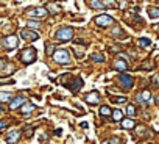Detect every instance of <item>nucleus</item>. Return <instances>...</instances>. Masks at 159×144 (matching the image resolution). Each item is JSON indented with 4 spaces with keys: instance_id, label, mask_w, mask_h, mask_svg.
<instances>
[{
    "instance_id": "f257e3e1",
    "label": "nucleus",
    "mask_w": 159,
    "mask_h": 144,
    "mask_svg": "<svg viewBox=\"0 0 159 144\" xmlns=\"http://www.w3.org/2000/svg\"><path fill=\"white\" fill-rule=\"evenodd\" d=\"M55 38L61 42H66V41H70L73 38V28L72 27H61L56 33H55Z\"/></svg>"
},
{
    "instance_id": "f03ea898",
    "label": "nucleus",
    "mask_w": 159,
    "mask_h": 144,
    "mask_svg": "<svg viewBox=\"0 0 159 144\" xmlns=\"http://www.w3.org/2000/svg\"><path fill=\"white\" fill-rule=\"evenodd\" d=\"M53 58H55V61L59 63V64H69V63H70V53H69L67 50H64V49L56 50V52L53 53Z\"/></svg>"
},
{
    "instance_id": "7ed1b4c3",
    "label": "nucleus",
    "mask_w": 159,
    "mask_h": 144,
    "mask_svg": "<svg viewBox=\"0 0 159 144\" xmlns=\"http://www.w3.org/2000/svg\"><path fill=\"white\" fill-rule=\"evenodd\" d=\"M2 46H3L7 50H13V49H16V47L19 46V39H17V36L10 35V36H7V38L2 39Z\"/></svg>"
},
{
    "instance_id": "20e7f679",
    "label": "nucleus",
    "mask_w": 159,
    "mask_h": 144,
    "mask_svg": "<svg viewBox=\"0 0 159 144\" xmlns=\"http://www.w3.org/2000/svg\"><path fill=\"white\" fill-rule=\"evenodd\" d=\"M20 58H22V61H24L25 64H31V63L36 60V50H34L33 47H28V49H25V50L20 53Z\"/></svg>"
},
{
    "instance_id": "39448f33",
    "label": "nucleus",
    "mask_w": 159,
    "mask_h": 144,
    "mask_svg": "<svg viewBox=\"0 0 159 144\" xmlns=\"http://www.w3.org/2000/svg\"><path fill=\"white\" fill-rule=\"evenodd\" d=\"M119 82H120V85H122L125 89H131V88H133V83H134L133 77L128 75V74H120V75H119Z\"/></svg>"
},
{
    "instance_id": "423d86ee",
    "label": "nucleus",
    "mask_w": 159,
    "mask_h": 144,
    "mask_svg": "<svg viewBox=\"0 0 159 144\" xmlns=\"http://www.w3.org/2000/svg\"><path fill=\"white\" fill-rule=\"evenodd\" d=\"M20 38H22V39H25V41H36V39H39V33H36V31H33V30L25 28V30H22V31H20Z\"/></svg>"
},
{
    "instance_id": "0eeeda50",
    "label": "nucleus",
    "mask_w": 159,
    "mask_h": 144,
    "mask_svg": "<svg viewBox=\"0 0 159 144\" xmlns=\"http://www.w3.org/2000/svg\"><path fill=\"white\" fill-rule=\"evenodd\" d=\"M112 21H114V19H112L111 16H108V14H102V16L95 17V22H97L98 27H108V25L112 24Z\"/></svg>"
},
{
    "instance_id": "6e6552de",
    "label": "nucleus",
    "mask_w": 159,
    "mask_h": 144,
    "mask_svg": "<svg viewBox=\"0 0 159 144\" xmlns=\"http://www.w3.org/2000/svg\"><path fill=\"white\" fill-rule=\"evenodd\" d=\"M20 139V132L19 130H11L7 135V144H16Z\"/></svg>"
},
{
    "instance_id": "1a4fd4ad",
    "label": "nucleus",
    "mask_w": 159,
    "mask_h": 144,
    "mask_svg": "<svg viewBox=\"0 0 159 144\" xmlns=\"http://www.w3.org/2000/svg\"><path fill=\"white\" fill-rule=\"evenodd\" d=\"M84 100L88 103H98L100 102V94L97 91H92V93H89V94L84 96Z\"/></svg>"
},
{
    "instance_id": "9d476101",
    "label": "nucleus",
    "mask_w": 159,
    "mask_h": 144,
    "mask_svg": "<svg viewBox=\"0 0 159 144\" xmlns=\"http://www.w3.org/2000/svg\"><path fill=\"white\" fill-rule=\"evenodd\" d=\"M137 100H139V102H142V103H150V102L153 100L151 93H150V91H142V93L137 96Z\"/></svg>"
},
{
    "instance_id": "9b49d317",
    "label": "nucleus",
    "mask_w": 159,
    "mask_h": 144,
    "mask_svg": "<svg viewBox=\"0 0 159 144\" xmlns=\"http://www.w3.org/2000/svg\"><path fill=\"white\" fill-rule=\"evenodd\" d=\"M25 100H27V99H25L24 96H19V97H16V99H13V100L10 102V108H11V110H16V108H19L20 105H24Z\"/></svg>"
},
{
    "instance_id": "f8f14e48",
    "label": "nucleus",
    "mask_w": 159,
    "mask_h": 144,
    "mask_svg": "<svg viewBox=\"0 0 159 144\" xmlns=\"http://www.w3.org/2000/svg\"><path fill=\"white\" fill-rule=\"evenodd\" d=\"M28 16H36V17H45L47 16V10L45 8H34V10H30L28 11Z\"/></svg>"
},
{
    "instance_id": "ddd939ff",
    "label": "nucleus",
    "mask_w": 159,
    "mask_h": 144,
    "mask_svg": "<svg viewBox=\"0 0 159 144\" xmlns=\"http://www.w3.org/2000/svg\"><path fill=\"white\" fill-rule=\"evenodd\" d=\"M89 3H91V7L94 8V10H108L105 5H103V2H102V0H89Z\"/></svg>"
},
{
    "instance_id": "4468645a",
    "label": "nucleus",
    "mask_w": 159,
    "mask_h": 144,
    "mask_svg": "<svg viewBox=\"0 0 159 144\" xmlns=\"http://www.w3.org/2000/svg\"><path fill=\"white\" fill-rule=\"evenodd\" d=\"M114 69H117V70H126V69H128V64H126L123 60H117V61L114 63Z\"/></svg>"
},
{
    "instance_id": "2eb2a0df",
    "label": "nucleus",
    "mask_w": 159,
    "mask_h": 144,
    "mask_svg": "<svg viewBox=\"0 0 159 144\" xmlns=\"http://www.w3.org/2000/svg\"><path fill=\"white\" fill-rule=\"evenodd\" d=\"M122 127L123 128H134L136 127V122L133 119H123L122 121Z\"/></svg>"
},
{
    "instance_id": "dca6fc26",
    "label": "nucleus",
    "mask_w": 159,
    "mask_h": 144,
    "mask_svg": "<svg viewBox=\"0 0 159 144\" xmlns=\"http://www.w3.org/2000/svg\"><path fill=\"white\" fill-rule=\"evenodd\" d=\"M33 110H34V105L33 103H24L22 105V113L24 114H30Z\"/></svg>"
},
{
    "instance_id": "f3484780",
    "label": "nucleus",
    "mask_w": 159,
    "mask_h": 144,
    "mask_svg": "<svg viewBox=\"0 0 159 144\" xmlns=\"http://www.w3.org/2000/svg\"><path fill=\"white\" fill-rule=\"evenodd\" d=\"M13 96L11 93H0V102H11Z\"/></svg>"
},
{
    "instance_id": "a211bd4d",
    "label": "nucleus",
    "mask_w": 159,
    "mask_h": 144,
    "mask_svg": "<svg viewBox=\"0 0 159 144\" xmlns=\"http://www.w3.org/2000/svg\"><path fill=\"white\" fill-rule=\"evenodd\" d=\"M148 16H150L151 19H154V17H159V8H156V7H151V8H148Z\"/></svg>"
},
{
    "instance_id": "6ab92c4d",
    "label": "nucleus",
    "mask_w": 159,
    "mask_h": 144,
    "mask_svg": "<svg viewBox=\"0 0 159 144\" xmlns=\"http://www.w3.org/2000/svg\"><path fill=\"white\" fill-rule=\"evenodd\" d=\"M122 116H123V113H122V110H114V111H112V119H114L116 122H119V121H122Z\"/></svg>"
},
{
    "instance_id": "aec40b11",
    "label": "nucleus",
    "mask_w": 159,
    "mask_h": 144,
    "mask_svg": "<svg viewBox=\"0 0 159 144\" xmlns=\"http://www.w3.org/2000/svg\"><path fill=\"white\" fill-rule=\"evenodd\" d=\"M102 2H103V5L106 8H117V2H116V0H102Z\"/></svg>"
},
{
    "instance_id": "412c9836",
    "label": "nucleus",
    "mask_w": 159,
    "mask_h": 144,
    "mask_svg": "<svg viewBox=\"0 0 159 144\" xmlns=\"http://www.w3.org/2000/svg\"><path fill=\"white\" fill-rule=\"evenodd\" d=\"M139 46H140V47H143V49H147V47H150V46H151V41H150V39H147V38H140V39H139Z\"/></svg>"
},
{
    "instance_id": "4be33fe9",
    "label": "nucleus",
    "mask_w": 159,
    "mask_h": 144,
    "mask_svg": "<svg viewBox=\"0 0 159 144\" xmlns=\"http://www.w3.org/2000/svg\"><path fill=\"white\" fill-rule=\"evenodd\" d=\"M92 61H95V63H103V61H105L103 53H94V55H92Z\"/></svg>"
},
{
    "instance_id": "5701e85b",
    "label": "nucleus",
    "mask_w": 159,
    "mask_h": 144,
    "mask_svg": "<svg viewBox=\"0 0 159 144\" xmlns=\"http://www.w3.org/2000/svg\"><path fill=\"white\" fill-rule=\"evenodd\" d=\"M100 114H102V116H109V114H111V108L106 107V105H103V107L100 108Z\"/></svg>"
},
{
    "instance_id": "b1692460",
    "label": "nucleus",
    "mask_w": 159,
    "mask_h": 144,
    "mask_svg": "<svg viewBox=\"0 0 159 144\" xmlns=\"http://www.w3.org/2000/svg\"><path fill=\"white\" fill-rule=\"evenodd\" d=\"M53 50H55V44H45V53L47 55H53Z\"/></svg>"
},
{
    "instance_id": "393cba45",
    "label": "nucleus",
    "mask_w": 159,
    "mask_h": 144,
    "mask_svg": "<svg viewBox=\"0 0 159 144\" xmlns=\"http://www.w3.org/2000/svg\"><path fill=\"white\" fill-rule=\"evenodd\" d=\"M47 8H48V13H52V14H58L59 13V8L56 5H48Z\"/></svg>"
},
{
    "instance_id": "a878e982",
    "label": "nucleus",
    "mask_w": 159,
    "mask_h": 144,
    "mask_svg": "<svg viewBox=\"0 0 159 144\" xmlns=\"http://www.w3.org/2000/svg\"><path fill=\"white\" fill-rule=\"evenodd\" d=\"M126 113H128L129 116H136V107H134V105H128V107H126Z\"/></svg>"
},
{
    "instance_id": "bb28decb",
    "label": "nucleus",
    "mask_w": 159,
    "mask_h": 144,
    "mask_svg": "<svg viewBox=\"0 0 159 144\" xmlns=\"http://www.w3.org/2000/svg\"><path fill=\"white\" fill-rule=\"evenodd\" d=\"M28 27L30 28H39L41 27V22H38V21H28Z\"/></svg>"
},
{
    "instance_id": "cd10ccee",
    "label": "nucleus",
    "mask_w": 159,
    "mask_h": 144,
    "mask_svg": "<svg viewBox=\"0 0 159 144\" xmlns=\"http://www.w3.org/2000/svg\"><path fill=\"white\" fill-rule=\"evenodd\" d=\"M112 102H116V103H125V102H126V97H125V96H120V97H112Z\"/></svg>"
},
{
    "instance_id": "c85d7f7f",
    "label": "nucleus",
    "mask_w": 159,
    "mask_h": 144,
    "mask_svg": "<svg viewBox=\"0 0 159 144\" xmlns=\"http://www.w3.org/2000/svg\"><path fill=\"white\" fill-rule=\"evenodd\" d=\"M103 144H120V141H119L117 138H112V139H108V141H105Z\"/></svg>"
},
{
    "instance_id": "c756f323",
    "label": "nucleus",
    "mask_w": 159,
    "mask_h": 144,
    "mask_svg": "<svg viewBox=\"0 0 159 144\" xmlns=\"http://www.w3.org/2000/svg\"><path fill=\"white\" fill-rule=\"evenodd\" d=\"M120 33H122V30L117 27V28H114V33H112V36H116V38H119L120 36Z\"/></svg>"
},
{
    "instance_id": "7c9ffc66",
    "label": "nucleus",
    "mask_w": 159,
    "mask_h": 144,
    "mask_svg": "<svg viewBox=\"0 0 159 144\" xmlns=\"http://www.w3.org/2000/svg\"><path fill=\"white\" fill-rule=\"evenodd\" d=\"M7 127H8V124L5 121H0V128H7Z\"/></svg>"
},
{
    "instance_id": "2f4dec72",
    "label": "nucleus",
    "mask_w": 159,
    "mask_h": 144,
    "mask_svg": "<svg viewBox=\"0 0 159 144\" xmlns=\"http://www.w3.org/2000/svg\"><path fill=\"white\" fill-rule=\"evenodd\" d=\"M2 67H5V60L0 58V69H2Z\"/></svg>"
},
{
    "instance_id": "473e14b6",
    "label": "nucleus",
    "mask_w": 159,
    "mask_h": 144,
    "mask_svg": "<svg viewBox=\"0 0 159 144\" xmlns=\"http://www.w3.org/2000/svg\"><path fill=\"white\" fill-rule=\"evenodd\" d=\"M75 44H84L83 39H75Z\"/></svg>"
},
{
    "instance_id": "72a5a7b5",
    "label": "nucleus",
    "mask_w": 159,
    "mask_h": 144,
    "mask_svg": "<svg viewBox=\"0 0 159 144\" xmlns=\"http://www.w3.org/2000/svg\"><path fill=\"white\" fill-rule=\"evenodd\" d=\"M154 82H156V85L159 86V77H156V79H154Z\"/></svg>"
},
{
    "instance_id": "f704fd0d",
    "label": "nucleus",
    "mask_w": 159,
    "mask_h": 144,
    "mask_svg": "<svg viewBox=\"0 0 159 144\" xmlns=\"http://www.w3.org/2000/svg\"><path fill=\"white\" fill-rule=\"evenodd\" d=\"M0 113H3V108H2V105H0Z\"/></svg>"
},
{
    "instance_id": "c9c22d12",
    "label": "nucleus",
    "mask_w": 159,
    "mask_h": 144,
    "mask_svg": "<svg viewBox=\"0 0 159 144\" xmlns=\"http://www.w3.org/2000/svg\"><path fill=\"white\" fill-rule=\"evenodd\" d=\"M157 103H159V96H157Z\"/></svg>"
},
{
    "instance_id": "e433bc0d",
    "label": "nucleus",
    "mask_w": 159,
    "mask_h": 144,
    "mask_svg": "<svg viewBox=\"0 0 159 144\" xmlns=\"http://www.w3.org/2000/svg\"><path fill=\"white\" fill-rule=\"evenodd\" d=\"M157 3H159V0H157Z\"/></svg>"
},
{
    "instance_id": "4c0bfd02",
    "label": "nucleus",
    "mask_w": 159,
    "mask_h": 144,
    "mask_svg": "<svg viewBox=\"0 0 159 144\" xmlns=\"http://www.w3.org/2000/svg\"><path fill=\"white\" fill-rule=\"evenodd\" d=\"M157 28H159V27H157Z\"/></svg>"
}]
</instances>
